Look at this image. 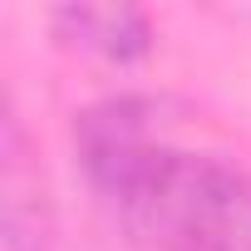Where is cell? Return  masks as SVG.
<instances>
[{
	"label": "cell",
	"mask_w": 251,
	"mask_h": 251,
	"mask_svg": "<svg viewBox=\"0 0 251 251\" xmlns=\"http://www.w3.org/2000/svg\"><path fill=\"white\" fill-rule=\"evenodd\" d=\"M94 197L148 251H226L251 177L163 138L79 158Z\"/></svg>",
	"instance_id": "6da1fadb"
},
{
	"label": "cell",
	"mask_w": 251,
	"mask_h": 251,
	"mask_svg": "<svg viewBox=\"0 0 251 251\" xmlns=\"http://www.w3.org/2000/svg\"><path fill=\"white\" fill-rule=\"evenodd\" d=\"M0 241L5 251H59L54 202L15 103H5L0 123Z\"/></svg>",
	"instance_id": "7a4b0ae2"
},
{
	"label": "cell",
	"mask_w": 251,
	"mask_h": 251,
	"mask_svg": "<svg viewBox=\"0 0 251 251\" xmlns=\"http://www.w3.org/2000/svg\"><path fill=\"white\" fill-rule=\"evenodd\" d=\"M50 30L64 50L103 59V64H138L158 45V30H153L148 10H138V5H94V0L59 5V10H50Z\"/></svg>",
	"instance_id": "3957f363"
},
{
	"label": "cell",
	"mask_w": 251,
	"mask_h": 251,
	"mask_svg": "<svg viewBox=\"0 0 251 251\" xmlns=\"http://www.w3.org/2000/svg\"><path fill=\"white\" fill-rule=\"evenodd\" d=\"M153 138H163V99H148V94H108L74 113V158L133 148Z\"/></svg>",
	"instance_id": "277c9868"
},
{
	"label": "cell",
	"mask_w": 251,
	"mask_h": 251,
	"mask_svg": "<svg viewBox=\"0 0 251 251\" xmlns=\"http://www.w3.org/2000/svg\"><path fill=\"white\" fill-rule=\"evenodd\" d=\"M226 251H251V187H246V202H241V212H236V226H231Z\"/></svg>",
	"instance_id": "5b68a950"
}]
</instances>
